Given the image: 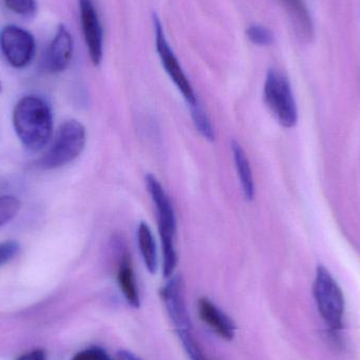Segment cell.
I'll return each instance as SVG.
<instances>
[{
	"label": "cell",
	"mask_w": 360,
	"mask_h": 360,
	"mask_svg": "<svg viewBox=\"0 0 360 360\" xmlns=\"http://www.w3.org/2000/svg\"><path fill=\"white\" fill-rule=\"evenodd\" d=\"M190 109L193 122H194L195 128L198 131L199 134L207 141H213L215 139L213 126H212L211 120L201 103L198 101L196 105L190 107Z\"/></svg>",
	"instance_id": "cell-16"
},
{
	"label": "cell",
	"mask_w": 360,
	"mask_h": 360,
	"mask_svg": "<svg viewBox=\"0 0 360 360\" xmlns=\"http://www.w3.org/2000/svg\"><path fill=\"white\" fill-rule=\"evenodd\" d=\"M21 203L16 197H0V226L8 224L20 210Z\"/></svg>",
	"instance_id": "cell-18"
},
{
	"label": "cell",
	"mask_w": 360,
	"mask_h": 360,
	"mask_svg": "<svg viewBox=\"0 0 360 360\" xmlns=\"http://www.w3.org/2000/svg\"><path fill=\"white\" fill-rule=\"evenodd\" d=\"M266 107L283 128L291 129L297 124L298 112L291 84L283 74L271 69L264 86Z\"/></svg>",
	"instance_id": "cell-5"
},
{
	"label": "cell",
	"mask_w": 360,
	"mask_h": 360,
	"mask_svg": "<svg viewBox=\"0 0 360 360\" xmlns=\"http://www.w3.org/2000/svg\"><path fill=\"white\" fill-rule=\"evenodd\" d=\"M117 360H141L139 357H137L134 353L130 352V351H120L117 353Z\"/></svg>",
	"instance_id": "cell-24"
},
{
	"label": "cell",
	"mask_w": 360,
	"mask_h": 360,
	"mask_svg": "<svg viewBox=\"0 0 360 360\" xmlns=\"http://www.w3.org/2000/svg\"><path fill=\"white\" fill-rule=\"evenodd\" d=\"M248 38L254 44L260 46H272L275 41L274 34L262 25H252L247 30Z\"/></svg>",
	"instance_id": "cell-17"
},
{
	"label": "cell",
	"mask_w": 360,
	"mask_h": 360,
	"mask_svg": "<svg viewBox=\"0 0 360 360\" xmlns=\"http://www.w3.org/2000/svg\"><path fill=\"white\" fill-rule=\"evenodd\" d=\"M20 252V245L15 240L0 243V268L14 259Z\"/></svg>",
	"instance_id": "cell-21"
},
{
	"label": "cell",
	"mask_w": 360,
	"mask_h": 360,
	"mask_svg": "<svg viewBox=\"0 0 360 360\" xmlns=\"http://www.w3.org/2000/svg\"><path fill=\"white\" fill-rule=\"evenodd\" d=\"M18 360H46V356L42 351H34L29 354L23 355Z\"/></svg>",
	"instance_id": "cell-23"
},
{
	"label": "cell",
	"mask_w": 360,
	"mask_h": 360,
	"mask_svg": "<svg viewBox=\"0 0 360 360\" xmlns=\"http://www.w3.org/2000/svg\"><path fill=\"white\" fill-rule=\"evenodd\" d=\"M313 294L319 314L330 331L338 334L344 328L345 296L338 281L323 266H317Z\"/></svg>",
	"instance_id": "cell-4"
},
{
	"label": "cell",
	"mask_w": 360,
	"mask_h": 360,
	"mask_svg": "<svg viewBox=\"0 0 360 360\" xmlns=\"http://www.w3.org/2000/svg\"><path fill=\"white\" fill-rule=\"evenodd\" d=\"M117 281L122 295L126 298L127 302L132 308L139 309L141 307V296H139V287L135 278L134 269L132 262L128 256H124L118 266Z\"/></svg>",
	"instance_id": "cell-14"
},
{
	"label": "cell",
	"mask_w": 360,
	"mask_h": 360,
	"mask_svg": "<svg viewBox=\"0 0 360 360\" xmlns=\"http://www.w3.org/2000/svg\"><path fill=\"white\" fill-rule=\"evenodd\" d=\"M162 302L168 311L169 316L176 326L177 331H190L191 321L184 297V281L179 275L168 278L160 291Z\"/></svg>",
	"instance_id": "cell-9"
},
{
	"label": "cell",
	"mask_w": 360,
	"mask_h": 360,
	"mask_svg": "<svg viewBox=\"0 0 360 360\" xmlns=\"http://www.w3.org/2000/svg\"><path fill=\"white\" fill-rule=\"evenodd\" d=\"M146 186L158 211V232L162 252V272L165 278L174 275L179 262L175 236H176V216L170 197L167 194L160 180L153 174L146 175Z\"/></svg>",
	"instance_id": "cell-2"
},
{
	"label": "cell",
	"mask_w": 360,
	"mask_h": 360,
	"mask_svg": "<svg viewBox=\"0 0 360 360\" xmlns=\"http://www.w3.org/2000/svg\"><path fill=\"white\" fill-rule=\"evenodd\" d=\"M231 148H232L233 160H234L235 168L243 188V196L248 201L253 200L255 196V184H254L253 173H252L249 158H247L245 150L236 141H232Z\"/></svg>",
	"instance_id": "cell-13"
},
{
	"label": "cell",
	"mask_w": 360,
	"mask_h": 360,
	"mask_svg": "<svg viewBox=\"0 0 360 360\" xmlns=\"http://www.w3.org/2000/svg\"><path fill=\"white\" fill-rule=\"evenodd\" d=\"M13 124L25 149H44L52 136L53 115L48 103L38 96L23 97L13 112Z\"/></svg>",
	"instance_id": "cell-1"
},
{
	"label": "cell",
	"mask_w": 360,
	"mask_h": 360,
	"mask_svg": "<svg viewBox=\"0 0 360 360\" xmlns=\"http://www.w3.org/2000/svg\"><path fill=\"white\" fill-rule=\"evenodd\" d=\"M6 8L21 17H33L37 13V0H4Z\"/></svg>",
	"instance_id": "cell-20"
},
{
	"label": "cell",
	"mask_w": 360,
	"mask_h": 360,
	"mask_svg": "<svg viewBox=\"0 0 360 360\" xmlns=\"http://www.w3.org/2000/svg\"><path fill=\"white\" fill-rule=\"evenodd\" d=\"M153 25L154 32H155L156 49H158V56L162 61V67L166 70L167 74L174 82L179 92L181 93L186 103L190 107L196 105L199 101L196 93H195L190 80L186 77L174 51L171 48L170 44L167 39L162 21L156 15L153 16Z\"/></svg>",
	"instance_id": "cell-7"
},
{
	"label": "cell",
	"mask_w": 360,
	"mask_h": 360,
	"mask_svg": "<svg viewBox=\"0 0 360 360\" xmlns=\"http://www.w3.org/2000/svg\"><path fill=\"white\" fill-rule=\"evenodd\" d=\"M180 340H181L182 346L184 350L188 353L191 360H211L203 352L202 349L199 346L198 342L193 338L190 331H177Z\"/></svg>",
	"instance_id": "cell-19"
},
{
	"label": "cell",
	"mask_w": 360,
	"mask_h": 360,
	"mask_svg": "<svg viewBox=\"0 0 360 360\" xmlns=\"http://www.w3.org/2000/svg\"><path fill=\"white\" fill-rule=\"evenodd\" d=\"M86 143V128L77 120H68L61 124L52 145L36 166L42 170L67 166L82 154Z\"/></svg>",
	"instance_id": "cell-3"
},
{
	"label": "cell",
	"mask_w": 360,
	"mask_h": 360,
	"mask_svg": "<svg viewBox=\"0 0 360 360\" xmlns=\"http://www.w3.org/2000/svg\"><path fill=\"white\" fill-rule=\"evenodd\" d=\"M80 22L89 56L93 65H99L103 57V34L98 13L92 0H79Z\"/></svg>",
	"instance_id": "cell-8"
},
{
	"label": "cell",
	"mask_w": 360,
	"mask_h": 360,
	"mask_svg": "<svg viewBox=\"0 0 360 360\" xmlns=\"http://www.w3.org/2000/svg\"><path fill=\"white\" fill-rule=\"evenodd\" d=\"M73 53V36L65 25H59L46 52V69L51 73L65 71L71 63Z\"/></svg>",
	"instance_id": "cell-10"
},
{
	"label": "cell",
	"mask_w": 360,
	"mask_h": 360,
	"mask_svg": "<svg viewBox=\"0 0 360 360\" xmlns=\"http://www.w3.org/2000/svg\"><path fill=\"white\" fill-rule=\"evenodd\" d=\"M298 39L302 42L312 41L314 38V23L304 0H281Z\"/></svg>",
	"instance_id": "cell-12"
},
{
	"label": "cell",
	"mask_w": 360,
	"mask_h": 360,
	"mask_svg": "<svg viewBox=\"0 0 360 360\" xmlns=\"http://www.w3.org/2000/svg\"><path fill=\"white\" fill-rule=\"evenodd\" d=\"M71 360H113L109 353L101 347H90L80 351Z\"/></svg>",
	"instance_id": "cell-22"
},
{
	"label": "cell",
	"mask_w": 360,
	"mask_h": 360,
	"mask_svg": "<svg viewBox=\"0 0 360 360\" xmlns=\"http://www.w3.org/2000/svg\"><path fill=\"white\" fill-rule=\"evenodd\" d=\"M0 92H1V84H0Z\"/></svg>",
	"instance_id": "cell-25"
},
{
	"label": "cell",
	"mask_w": 360,
	"mask_h": 360,
	"mask_svg": "<svg viewBox=\"0 0 360 360\" xmlns=\"http://www.w3.org/2000/svg\"><path fill=\"white\" fill-rule=\"evenodd\" d=\"M137 243L146 268L151 274H155L158 269V252L155 238L149 224L141 221L137 228Z\"/></svg>",
	"instance_id": "cell-15"
},
{
	"label": "cell",
	"mask_w": 360,
	"mask_h": 360,
	"mask_svg": "<svg viewBox=\"0 0 360 360\" xmlns=\"http://www.w3.org/2000/svg\"><path fill=\"white\" fill-rule=\"evenodd\" d=\"M0 51L8 65L15 69H25L35 56V37L18 25H4L0 30Z\"/></svg>",
	"instance_id": "cell-6"
},
{
	"label": "cell",
	"mask_w": 360,
	"mask_h": 360,
	"mask_svg": "<svg viewBox=\"0 0 360 360\" xmlns=\"http://www.w3.org/2000/svg\"><path fill=\"white\" fill-rule=\"evenodd\" d=\"M198 315L201 321L222 340L230 342L235 338L237 328L234 321L209 298L198 300Z\"/></svg>",
	"instance_id": "cell-11"
}]
</instances>
